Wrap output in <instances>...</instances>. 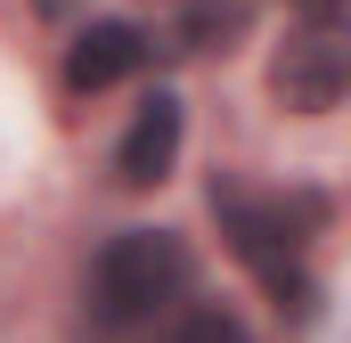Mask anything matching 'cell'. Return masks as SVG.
<instances>
[{
    "instance_id": "obj_5",
    "label": "cell",
    "mask_w": 351,
    "mask_h": 343,
    "mask_svg": "<svg viewBox=\"0 0 351 343\" xmlns=\"http://www.w3.org/2000/svg\"><path fill=\"white\" fill-rule=\"evenodd\" d=\"M156 343H245V327H237V311H221V303H196V311H180V319H172Z\"/></svg>"
},
{
    "instance_id": "obj_2",
    "label": "cell",
    "mask_w": 351,
    "mask_h": 343,
    "mask_svg": "<svg viewBox=\"0 0 351 343\" xmlns=\"http://www.w3.org/2000/svg\"><path fill=\"white\" fill-rule=\"evenodd\" d=\"M343 82H351V58H343V41H335L327 25L294 33L286 58H278V74H269V90H278L294 115H327V106H343Z\"/></svg>"
},
{
    "instance_id": "obj_1",
    "label": "cell",
    "mask_w": 351,
    "mask_h": 343,
    "mask_svg": "<svg viewBox=\"0 0 351 343\" xmlns=\"http://www.w3.org/2000/svg\"><path fill=\"white\" fill-rule=\"evenodd\" d=\"M180 286H188V246L172 229H123L90 261V286H82L90 327L98 335H131V327H147V319L172 311Z\"/></svg>"
},
{
    "instance_id": "obj_7",
    "label": "cell",
    "mask_w": 351,
    "mask_h": 343,
    "mask_svg": "<svg viewBox=\"0 0 351 343\" xmlns=\"http://www.w3.org/2000/svg\"><path fill=\"white\" fill-rule=\"evenodd\" d=\"M33 8H49V16H66V8H74V0H33Z\"/></svg>"
},
{
    "instance_id": "obj_4",
    "label": "cell",
    "mask_w": 351,
    "mask_h": 343,
    "mask_svg": "<svg viewBox=\"0 0 351 343\" xmlns=\"http://www.w3.org/2000/svg\"><path fill=\"white\" fill-rule=\"evenodd\" d=\"M139 58H147V33H139V25H123V16H106V25H90L82 41L66 49V90H82V98H90V90L123 82Z\"/></svg>"
},
{
    "instance_id": "obj_6",
    "label": "cell",
    "mask_w": 351,
    "mask_h": 343,
    "mask_svg": "<svg viewBox=\"0 0 351 343\" xmlns=\"http://www.w3.org/2000/svg\"><path fill=\"white\" fill-rule=\"evenodd\" d=\"M237 25H245L237 8H196V16H188V33H196V49H213V33H237Z\"/></svg>"
},
{
    "instance_id": "obj_3",
    "label": "cell",
    "mask_w": 351,
    "mask_h": 343,
    "mask_svg": "<svg viewBox=\"0 0 351 343\" xmlns=\"http://www.w3.org/2000/svg\"><path fill=\"white\" fill-rule=\"evenodd\" d=\"M172 156H180V98L156 90V98H139V115H131V131L114 147V180L156 188V180H172Z\"/></svg>"
}]
</instances>
